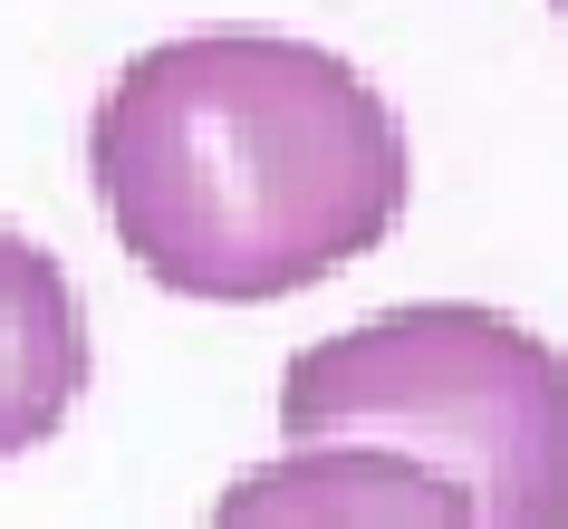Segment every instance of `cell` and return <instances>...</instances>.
Segmentation results:
<instances>
[{"mask_svg":"<svg viewBox=\"0 0 568 529\" xmlns=\"http://www.w3.org/2000/svg\"><path fill=\"white\" fill-rule=\"evenodd\" d=\"M88 183L125 261L203 308H270L405 222L415 145L337 49L193 30L116 68Z\"/></svg>","mask_w":568,"mask_h":529,"instance_id":"obj_1","label":"cell"},{"mask_svg":"<svg viewBox=\"0 0 568 529\" xmlns=\"http://www.w3.org/2000/svg\"><path fill=\"white\" fill-rule=\"evenodd\" d=\"M203 529H473V500L395 452H280V462L222 481Z\"/></svg>","mask_w":568,"mask_h":529,"instance_id":"obj_3","label":"cell"},{"mask_svg":"<svg viewBox=\"0 0 568 529\" xmlns=\"http://www.w3.org/2000/svg\"><path fill=\"white\" fill-rule=\"evenodd\" d=\"M290 452H395L473 500V529H568V366L501 308L424 298L308 337L280 376Z\"/></svg>","mask_w":568,"mask_h":529,"instance_id":"obj_2","label":"cell"},{"mask_svg":"<svg viewBox=\"0 0 568 529\" xmlns=\"http://www.w3.org/2000/svg\"><path fill=\"white\" fill-rule=\"evenodd\" d=\"M88 376H97V347L68 269L0 222V462H20L59 434Z\"/></svg>","mask_w":568,"mask_h":529,"instance_id":"obj_4","label":"cell"}]
</instances>
